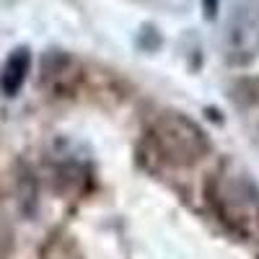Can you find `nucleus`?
Listing matches in <instances>:
<instances>
[{"instance_id":"1","label":"nucleus","mask_w":259,"mask_h":259,"mask_svg":"<svg viewBox=\"0 0 259 259\" xmlns=\"http://www.w3.org/2000/svg\"><path fill=\"white\" fill-rule=\"evenodd\" d=\"M150 143L161 161L171 166H194L210 153V138L192 117L182 112H163L150 124Z\"/></svg>"},{"instance_id":"2","label":"nucleus","mask_w":259,"mask_h":259,"mask_svg":"<svg viewBox=\"0 0 259 259\" xmlns=\"http://www.w3.org/2000/svg\"><path fill=\"white\" fill-rule=\"evenodd\" d=\"M207 197L218 218L239 233H249L259 221V189L244 174L218 171L207 187Z\"/></svg>"},{"instance_id":"3","label":"nucleus","mask_w":259,"mask_h":259,"mask_svg":"<svg viewBox=\"0 0 259 259\" xmlns=\"http://www.w3.org/2000/svg\"><path fill=\"white\" fill-rule=\"evenodd\" d=\"M223 50L228 62L246 65L259 57V0H241L226 21Z\"/></svg>"},{"instance_id":"4","label":"nucleus","mask_w":259,"mask_h":259,"mask_svg":"<svg viewBox=\"0 0 259 259\" xmlns=\"http://www.w3.org/2000/svg\"><path fill=\"white\" fill-rule=\"evenodd\" d=\"M78 80V65L70 55H65L60 50H52L41 60V85L52 96H65L75 89Z\"/></svg>"},{"instance_id":"5","label":"nucleus","mask_w":259,"mask_h":259,"mask_svg":"<svg viewBox=\"0 0 259 259\" xmlns=\"http://www.w3.org/2000/svg\"><path fill=\"white\" fill-rule=\"evenodd\" d=\"M29 70H31V52L29 47H16L8 60L3 62V70H0V91L6 96H16L24 83L29 78Z\"/></svg>"},{"instance_id":"6","label":"nucleus","mask_w":259,"mask_h":259,"mask_svg":"<svg viewBox=\"0 0 259 259\" xmlns=\"http://www.w3.org/2000/svg\"><path fill=\"white\" fill-rule=\"evenodd\" d=\"M205 13H207V18H215V13H218V0H205Z\"/></svg>"}]
</instances>
